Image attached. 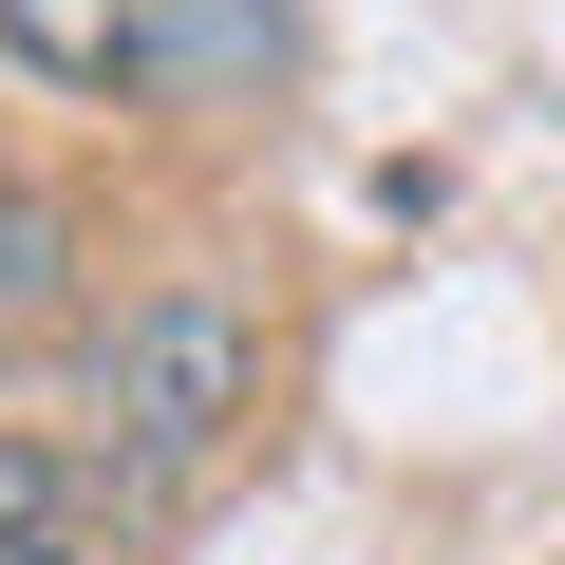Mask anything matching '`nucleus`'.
Segmentation results:
<instances>
[{
    "mask_svg": "<svg viewBox=\"0 0 565 565\" xmlns=\"http://www.w3.org/2000/svg\"><path fill=\"white\" fill-rule=\"evenodd\" d=\"M226 415H245V302L170 282V302H132V321L95 340V434H114V490H170Z\"/></svg>",
    "mask_w": 565,
    "mask_h": 565,
    "instance_id": "f257e3e1",
    "label": "nucleus"
},
{
    "mask_svg": "<svg viewBox=\"0 0 565 565\" xmlns=\"http://www.w3.org/2000/svg\"><path fill=\"white\" fill-rule=\"evenodd\" d=\"M0 39H20V76H57V95H114V76L170 57V0H0Z\"/></svg>",
    "mask_w": 565,
    "mask_h": 565,
    "instance_id": "f03ea898",
    "label": "nucleus"
},
{
    "mask_svg": "<svg viewBox=\"0 0 565 565\" xmlns=\"http://www.w3.org/2000/svg\"><path fill=\"white\" fill-rule=\"evenodd\" d=\"M0 565H95V471L0 434Z\"/></svg>",
    "mask_w": 565,
    "mask_h": 565,
    "instance_id": "7ed1b4c3",
    "label": "nucleus"
},
{
    "mask_svg": "<svg viewBox=\"0 0 565 565\" xmlns=\"http://www.w3.org/2000/svg\"><path fill=\"white\" fill-rule=\"evenodd\" d=\"M57 302H76V207L0 170V340H20V321H57Z\"/></svg>",
    "mask_w": 565,
    "mask_h": 565,
    "instance_id": "20e7f679",
    "label": "nucleus"
},
{
    "mask_svg": "<svg viewBox=\"0 0 565 565\" xmlns=\"http://www.w3.org/2000/svg\"><path fill=\"white\" fill-rule=\"evenodd\" d=\"M264 39H282L264 0H170V57H151V76H245Z\"/></svg>",
    "mask_w": 565,
    "mask_h": 565,
    "instance_id": "39448f33",
    "label": "nucleus"
}]
</instances>
